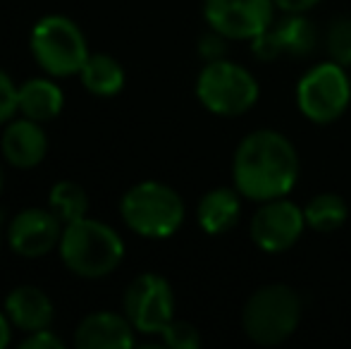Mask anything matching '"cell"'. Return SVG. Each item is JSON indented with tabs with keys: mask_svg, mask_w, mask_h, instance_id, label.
Returning <instances> with one entry per match:
<instances>
[{
	"mask_svg": "<svg viewBox=\"0 0 351 349\" xmlns=\"http://www.w3.org/2000/svg\"><path fill=\"white\" fill-rule=\"evenodd\" d=\"M234 186L249 201H273L287 196L299 180V156L285 134L256 130L239 141L232 163Z\"/></svg>",
	"mask_w": 351,
	"mask_h": 349,
	"instance_id": "cell-1",
	"label": "cell"
},
{
	"mask_svg": "<svg viewBox=\"0 0 351 349\" xmlns=\"http://www.w3.org/2000/svg\"><path fill=\"white\" fill-rule=\"evenodd\" d=\"M62 263L79 278L98 280L110 275L125 256V242L110 225L93 218H82L62 228Z\"/></svg>",
	"mask_w": 351,
	"mask_h": 349,
	"instance_id": "cell-2",
	"label": "cell"
},
{
	"mask_svg": "<svg viewBox=\"0 0 351 349\" xmlns=\"http://www.w3.org/2000/svg\"><path fill=\"white\" fill-rule=\"evenodd\" d=\"M125 225L146 239H167L184 223V201L162 182H139L122 196Z\"/></svg>",
	"mask_w": 351,
	"mask_h": 349,
	"instance_id": "cell-3",
	"label": "cell"
},
{
	"mask_svg": "<svg viewBox=\"0 0 351 349\" xmlns=\"http://www.w3.org/2000/svg\"><path fill=\"white\" fill-rule=\"evenodd\" d=\"M301 321V299L289 285L273 282L258 287L249 297L241 313V326L256 345H282L294 335Z\"/></svg>",
	"mask_w": 351,
	"mask_h": 349,
	"instance_id": "cell-4",
	"label": "cell"
},
{
	"mask_svg": "<svg viewBox=\"0 0 351 349\" xmlns=\"http://www.w3.org/2000/svg\"><path fill=\"white\" fill-rule=\"evenodd\" d=\"M258 82L244 65L232 60H210L196 80V96L215 115H244L258 101Z\"/></svg>",
	"mask_w": 351,
	"mask_h": 349,
	"instance_id": "cell-5",
	"label": "cell"
},
{
	"mask_svg": "<svg viewBox=\"0 0 351 349\" xmlns=\"http://www.w3.org/2000/svg\"><path fill=\"white\" fill-rule=\"evenodd\" d=\"M32 53L36 62L53 77L79 75L88 60L86 38L82 29L62 14L38 19L32 32Z\"/></svg>",
	"mask_w": 351,
	"mask_h": 349,
	"instance_id": "cell-6",
	"label": "cell"
},
{
	"mask_svg": "<svg viewBox=\"0 0 351 349\" xmlns=\"http://www.w3.org/2000/svg\"><path fill=\"white\" fill-rule=\"evenodd\" d=\"M351 103V82L339 62H320L311 67L296 84V106L306 120L330 125L347 112Z\"/></svg>",
	"mask_w": 351,
	"mask_h": 349,
	"instance_id": "cell-7",
	"label": "cell"
},
{
	"mask_svg": "<svg viewBox=\"0 0 351 349\" xmlns=\"http://www.w3.org/2000/svg\"><path fill=\"white\" fill-rule=\"evenodd\" d=\"M125 316L143 335H160L175 318V294L162 275L143 273L125 292Z\"/></svg>",
	"mask_w": 351,
	"mask_h": 349,
	"instance_id": "cell-8",
	"label": "cell"
},
{
	"mask_svg": "<svg viewBox=\"0 0 351 349\" xmlns=\"http://www.w3.org/2000/svg\"><path fill=\"white\" fill-rule=\"evenodd\" d=\"M275 0H206L204 14L213 32L251 41L273 24Z\"/></svg>",
	"mask_w": 351,
	"mask_h": 349,
	"instance_id": "cell-9",
	"label": "cell"
},
{
	"mask_svg": "<svg viewBox=\"0 0 351 349\" xmlns=\"http://www.w3.org/2000/svg\"><path fill=\"white\" fill-rule=\"evenodd\" d=\"M306 228L308 225H306L304 208H299L282 196V199L261 204V208L256 210L254 220H251V239L263 252L282 254L299 242Z\"/></svg>",
	"mask_w": 351,
	"mask_h": 349,
	"instance_id": "cell-10",
	"label": "cell"
},
{
	"mask_svg": "<svg viewBox=\"0 0 351 349\" xmlns=\"http://www.w3.org/2000/svg\"><path fill=\"white\" fill-rule=\"evenodd\" d=\"M318 43V32L304 14H287L270 24L263 34L251 38V53L261 62H270L280 56H308Z\"/></svg>",
	"mask_w": 351,
	"mask_h": 349,
	"instance_id": "cell-11",
	"label": "cell"
},
{
	"mask_svg": "<svg viewBox=\"0 0 351 349\" xmlns=\"http://www.w3.org/2000/svg\"><path fill=\"white\" fill-rule=\"evenodd\" d=\"M62 220L53 210L24 208L10 225L8 242L24 258H41L60 244Z\"/></svg>",
	"mask_w": 351,
	"mask_h": 349,
	"instance_id": "cell-12",
	"label": "cell"
},
{
	"mask_svg": "<svg viewBox=\"0 0 351 349\" xmlns=\"http://www.w3.org/2000/svg\"><path fill=\"white\" fill-rule=\"evenodd\" d=\"M0 149L10 165L19 170L36 168L48 154V139L46 132L41 130V122L36 120H12L8 122L0 139Z\"/></svg>",
	"mask_w": 351,
	"mask_h": 349,
	"instance_id": "cell-13",
	"label": "cell"
},
{
	"mask_svg": "<svg viewBox=\"0 0 351 349\" xmlns=\"http://www.w3.org/2000/svg\"><path fill=\"white\" fill-rule=\"evenodd\" d=\"M79 349H130L134 345V326L127 316L98 311L86 316L74 333Z\"/></svg>",
	"mask_w": 351,
	"mask_h": 349,
	"instance_id": "cell-14",
	"label": "cell"
},
{
	"mask_svg": "<svg viewBox=\"0 0 351 349\" xmlns=\"http://www.w3.org/2000/svg\"><path fill=\"white\" fill-rule=\"evenodd\" d=\"M5 313H8L10 323L24 333H36L46 330L53 323L56 309L53 302L43 289L32 287V285H22V287L12 289L5 299Z\"/></svg>",
	"mask_w": 351,
	"mask_h": 349,
	"instance_id": "cell-15",
	"label": "cell"
},
{
	"mask_svg": "<svg viewBox=\"0 0 351 349\" xmlns=\"http://www.w3.org/2000/svg\"><path fill=\"white\" fill-rule=\"evenodd\" d=\"M239 191L230 189V186H217L210 189L204 199L199 201V225L204 228V232L208 234H225L227 230H232L239 220L241 213V201Z\"/></svg>",
	"mask_w": 351,
	"mask_h": 349,
	"instance_id": "cell-16",
	"label": "cell"
},
{
	"mask_svg": "<svg viewBox=\"0 0 351 349\" xmlns=\"http://www.w3.org/2000/svg\"><path fill=\"white\" fill-rule=\"evenodd\" d=\"M62 106H65V96L56 82L36 77V80H27L19 86V112L29 120H56Z\"/></svg>",
	"mask_w": 351,
	"mask_h": 349,
	"instance_id": "cell-17",
	"label": "cell"
},
{
	"mask_svg": "<svg viewBox=\"0 0 351 349\" xmlns=\"http://www.w3.org/2000/svg\"><path fill=\"white\" fill-rule=\"evenodd\" d=\"M82 84L86 91H91L93 96H115L125 86V70L115 58L106 56V53H96V56H88V60L84 62L82 72Z\"/></svg>",
	"mask_w": 351,
	"mask_h": 349,
	"instance_id": "cell-18",
	"label": "cell"
},
{
	"mask_svg": "<svg viewBox=\"0 0 351 349\" xmlns=\"http://www.w3.org/2000/svg\"><path fill=\"white\" fill-rule=\"evenodd\" d=\"M304 215H306V225L311 230H315L320 234H328L344 225V220L349 215V206L339 194H318L306 204Z\"/></svg>",
	"mask_w": 351,
	"mask_h": 349,
	"instance_id": "cell-19",
	"label": "cell"
},
{
	"mask_svg": "<svg viewBox=\"0 0 351 349\" xmlns=\"http://www.w3.org/2000/svg\"><path fill=\"white\" fill-rule=\"evenodd\" d=\"M51 210L62 220V225H70L74 220L86 218L88 213V196L77 182L62 180L53 184L51 196H48Z\"/></svg>",
	"mask_w": 351,
	"mask_h": 349,
	"instance_id": "cell-20",
	"label": "cell"
},
{
	"mask_svg": "<svg viewBox=\"0 0 351 349\" xmlns=\"http://www.w3.org/2000/svg\"><path fill=\"white\" fill-rule=\"evenodd\" d=\"M328 53L339 65H351V19L339 17L328 29Z\"/></svg>",
	"mask_w": 351,
	"mask_h": 349,
	"instance_id": "cell-21",
	"label": "cell"
},
{
	"mask_svg": "<svg viewBox=\"0 0 351 349\" xmlns=\"http://www.w3.org/2000/svg\"><path fill=\"white\" fill-rule=\"evenodd\" d=\"M160 335H162V340H165V345L172 349H199L201 347L199 330L186 321H175V318H172Z\"/></svg>",
	"mask_w": 351,
	"mask_h": 349,
	"instance_id": "cell-22",
	"label": "cell"
},
{
	"mask_svg": "<svg viewBox=\"0 0 351 349\" xmlns=\"http://www.w3.org/2000/svg\"><path fill=\"white\" fill-rule=\"evenodd\" d=\"M19 110V86L0 70V125L10 122Z\"/></svg>",
	"mask_w": 351,
	"mask_h": 349,
	"instance_id": "cell-23",
	"label": "cell"
},
{
	"mask_svg": "<svg viewBox=\"0 0 351 349\" xmlns=\"http://www.w3.org/2000/svg\"><path fill=\"white\" fill-rule=\"evenodd\" d=\"M62 347H65V342L56 333L48 330V328L46 330L29 333V337L22 342V349H62Z\"/></svg>",
	"mask_w": 351,
	"mask_h": 349,
	"instance_id": "cell-24",
	"label": "cell"
},
{
	"mask_svg": "<svg viewBox=\"0 0 351 349\" xmlns=\"http://www.w3.org/2000/svg\"><path fill=\"white\" fill-rule=\"evenodd\" d=\"M199 51H201V56H204L208 62L210 60H220L222 53H225V36H222V34H217V32L208 34V36L201 38Z\"/></svg>",
	"mask_w": 351,
	"mask_h": 349,
	"instance_id": "cell-25",
	"label": "cell"
},
{
	"mask_svg": "<svg viewBox=\"0 0 351 349\" xmlns=\"http://www.w3.org/2000/svg\"><path fill=\"white\" fill-rule=\"evenodd\" d=\"M320 0H275V8H280L287 14H304L313 10Z\"/></svg>",
	"mask_w": 351,
	"mask_h": 349,
	"instance_id": "cell-26",
	"label": "cell"
},
{
	"mask_svg": "<svg viewBox=\"0 0 351 349\" xmlns=\"http://www.w3.org/2000/svg\"><path fill=\"white\" fill-rule=\"evenodd\" d=\"M10 326H12V323H10L8 313L0 311V349L10 345Z\"/></svg>",
	"mask_w": 351,
	"mask_h": 349,
	"instance_id": "cell-27",
	"label": "cell"
},
{
	"mask_svg": "<svg viewBox=\"0 0 351 349\" xmlns=\"http://www.w3.org/2000/svg\"><path fill=\"white\" fill-rule=\"evenodd\" d=\"M3 184H5V177H3V168H0V194H3Z\"/></svg>",
	"mask_w": 351,
	"mask_h": 349,
	"instance_id": "cell-28",
	"label": "cell"
}]
</instances>
